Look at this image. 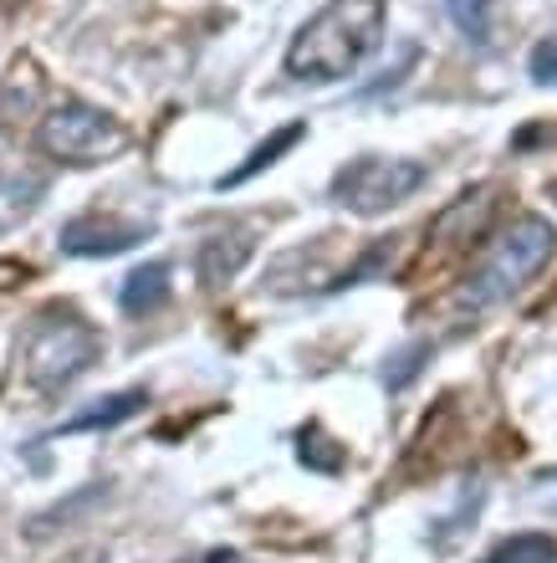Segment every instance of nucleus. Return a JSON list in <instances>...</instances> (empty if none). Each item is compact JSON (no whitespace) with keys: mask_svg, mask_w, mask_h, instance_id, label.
Listing matches in <instances>:
<instances>
[{"mask_svg":"<svg viewBox=\"0 0 557 563\" xmlns=\"http://www.w3.org/2000/svg\"><path fill=\"white\" fill-rule=\"evenodd\" d=\"M383 42V0H327L287 46V73L302 82H343Z\"/></svg>","mask_w":557,"mask_h":563,"instance_id":"f257e3e1","label":"nucleus"},{"mask_svg":"<svg viewBox=\"0 0 557 563\" xmlns=\"http://www.w3.org/2000/svg\"><path fill=\"white\" fill-rule=\"evenodd\" d=\"M553 256H557V225L543 221V216H516L481 252V262L470 267L466 287H460V308L486 312L497 302H506V297H516Z\"/></svg>","mask_w":557,"mask_h":563,"instance_id":"f03ea898","label":"nucleus"},{"mask_svg":"<svg viewBox=\"0 0 557 563\" xmlns=\"http://www.w3.org/2000/svg\"><path fill=\"white\" fill-rule=\"evenodd\" d=\"M103 358V333L77 308H42L21 343V369L36 389H67Z\"/></svg>","mask_w":557,"mask_h":563,"instance_id":"7ed1b4c3","label":"nucleus"},{"mask_svg":"<svg viewBox=\"0 0 557 563\" xmlns=\"http://www.w3.org/2000/svg\"><path fill=\"white\" fill-rule=\"evenodd\" d=\"M430 169L420 159H399V154H358L333 175V200L353 216H383V210L404 206Z\"/></svg>","mask_w":557,"mask_h":563,"instance_id":"20e7f679","label":"nucleus"},{"mask_svg":"<svg viewBox=\"0 0 557 563\" xmlns=\"http://www.w3.org/2000/svg\"><path fill=\"white\" fill-rule=\"evenodd\" d=\"M36 144L62 164H103L129 148V129L92 103H57L36 129Z\"/></svg>","mask_w":557,"mask_h":563,"instance_id":"39448f33","label":"nucleus"},{"mask_svg":"<svg viewBox=\"0 0 557 563\" xmlns=\"http://www.w3.org/2000/svg\"><path fill=\"white\" fill-rule=\"evenodd\" d=\"M154 236V225L123 221V216H77L73 225H62V252L67 256H118L133 252L138 241Z\"/></svg>","mask_w":557,"mask_h":563,"instance_id":"423d86ee","label":"nucleus"},{"mask_svg":"<svg viewBox=\"0 0 557 563\" xmlns=\"http://www.w3.org/2000/svg\"><path fill=\"white\" fill-rule=\"evenodd\" d=\"M491 216H497V190H491V185H481V190L460 195L450 210H441V221H435V231H430V236L441 241L445 252H450V246H470V241L486 236V221H491Z\"/></svg>","mask_w":557,"mask_h":563,"instance_id":"0eeeda50","label":"nucleus"},{"mask_svg":"<svg viewBox=\"0 0 557 563\" xmlns=\"http://www.w3.org/2000/svg\"><path fill=\"white\" fill-rule=\"evenodd\" d=\"M250 236L241 231V225H231V231H215V236L200 241V252H194V272H200V282H205L210 292L215 287H225V282L241 277V267L250 262Z\"/></svg>","mask_w":557,"mask_h":563,"instance_id":"6e6552de","label":"nucleus"},{"mask_svg":"<svg viewBox=\"0 0 557 563\" xmlns=\"http://www.w3.org/2000/svg\"><path fill=\"white\" fill-rule=\"evenodd\" d=\"M175 272H169V262H144V267H133L129 277H123V292H118V302H123V312L129 318H148V312H159L164 302H169V292H175Z\"/></svg>","mask_w":557,"mask_h":563,"instance_id":"1a4fd4ad","label":"nucleus"},{"mask_svg":"<svg viewBox=\"0 0 557 563\" xmlns=\"http://www.w3.org/2000/svg\"><path fill=\"white\" fill-rule=\"evenodd\" d=\"M148 405L144 389H118V395H108V400H98L92 410H82V416L67 420V435H77V430H108V426H123V420H133L138 410Z\"/></svg>","mask_w":557,"mask_h":563,"instance_id":"9d476101","label":"nucleus"},{"mask_svg":"<svg viewBox=\"0 0 557 563\" xmlns=\"http://www.w3.org/2000/svg\"><path fill=\"white\" fill-rule=\"evenodd\" d=\"M302 134H308L302 123H287V129H277V134L266 139V144H256V148H250V154H246V164H235L231 175H221V190H235V185H246L250 175H261V169H271V164H277L281 154H287V148H292Z\"/></svg>","mask_w":557,"mask_h":563,"instance_id":"9b49d317","label":"nucleus"},{"mask_svg":"<svg viewBox=\"0 0 557 563\" xmlns=\"http://www.w3.org/2000/svg\"><path fill=\"white\" fill-rule=\"evenodd\" d=\"M481 563H557V538L553 533H516V538H506V543H497Z\"/></svg>","mask_w":557,"mask_h":563,"instance_id":"f8f14e48","label":"nucleus"},{"mask_svg":"<svg viewBox=\"0 0 557 563\" xmlns=\"http://www.w3.org/2000/svg\"><path fill=\"white\" fill-rule=\"evenodd\" d=\"M445 11H450L455 31H460L466 42H476V46L491 42V26H497V0H445Z\"/></svg>","mask_w":557,"mask_h":563,"instance_id":"ddd939ff","label":"nucleus"},{"mask_svg":"<svg viewBox=\"0 0 557 563\" xmlns=\"http://www.w3.org/2000/svg\"><path fill=\"white\" fill-rule=\"evenodd\" d=\"M527 73H532V82H543V88H557V36H543V42L532 46Z\"/></svg>","mask_w":557,"mask_h":563,"instance_id":"4468645a","label":"nucleus"},{"mask_svg":"<svg viewBox=\"0 0 557 563\" xmlns=\"http://www.w3.org/2000/svg\"><path fill=\"white\" fill-rule=\"evenodd\" d=\"M420 358H430V343H414V349L394 354V358H389L394 369H383V385H389V389H404L414 374H420Z\"/></svg>","mask_w":557,"mask_h":563,"instance_id":"2eb2a0df","label":"nucleus"},{"mask_svg":"<svg viewBox=\"0 0 557 563\" xmlns=\"http://www.w3.org/2000/svg\"><path fill=\"white\" fill-rule=\"evenodd\" d=\"M57 563H108V553L103 549H73L67 559H57Z\"/></svg>","mask_w":557,"mask_h":563,"instance_id":"dca6fc26","label":"nucleus"},{"mask_svg":"<svg viewBox=\"0 0 557 563\" xmlns=\"http://www.w3.org/2000/svg\"><path fill=\"white\" fill-rule=\"evenodd\" d=\"M200 563H241V559H235V553H205Z\"/></svg>","mask_w":557,"mask_h":563,"instance_id":"f3484780","label":"nucleus"},{"mask_svg":"<svg viewBox=\"0 0 557 563\" xmlns=\"http://www.w3.org/2000/svg\"><path fill=\"white\" fill-rule=\"evenodd\" d=\"M553 512H557V503H553Z\"/></svg>","mask_w":557,"mask_h":563,"instance_id":"a211bd4d","label":"nucleus"}]
</instances>
